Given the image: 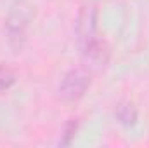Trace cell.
<instances>
[{
  "instance_id": "obj_1",
  "label": "cell",
  "mask_w": 149,
  "mask_h": 148,
  "mask_svg": "<svg viewBox=\"0 0 149 148\" xmlns=\"http://www.w3.org/2000/svg\"><path fill=\"white\" fill-rule=\"evenodd\" d=\"M76 37L81 51L90 59L101 61L102 56L108 54L106 44L97 38V9L94 4H87L81 7L76 19Z\"/></svg>"
},
{
  "instance_id": "obj_2",
  "label": "cell",
  "mask_w": 149,
  "mask_h": 148,
  "mask_svg": "<svg viewBox=\"0 0 149 148\" xmlns=\"http://www.w3.org/2000/svg\"><path fill=\"white\" fill-rule=\"evenodd\" d=\"M88 84H90V75L85 70H81V68L71 70L70 73L64 75V78L59 85V94L66 101H74L85 94Z\"/></svg>"
},
{
  "instance_id": "obj_3",
  "label": "cell",
  "mask_w": 149,
  "mask_h": 148,
  "mask_svg": "<svg viewBox=\"0 0 149 148\" xmlns=\"http://www.w3.org/2000/svg\"><path fill=\"white\" fill-rule=\"evenodd\" d=\"M30 16H31V7L24 2H17L10 9L9 18H7V30H9V35L12 40L23 38L24 28L28 26V21H30Z\"/></svg>"
},
{
  "instance_id": "obj_4",
  "label": "cell",
  "mask_w": 149,
  "mask_h": 148,
  "mask_svg": "<svg viewBox=\"0 0 149 148\" xmlns=\"http://www.w3.org/2000/svg\"><path fill=\"white\" fill-rule=\"evenodd\" d=\"M116 117H118V120H120L121 124L132 125V124H135V120H137V111H135V108H134L130 103H121V105L116 108Z\"/></svg>"
},
{
  "instance_id": "obj_5",
  "label": "cell",
  "mask_w": 149,
  "mask_h": 148,
  "mask_svg": "<svg viewBox=\"0 0 149 148\" xmlns=\"http://www.w3.org/2000/svg\"><path fill=\"white\" fill-rule=\"evenodd\" d=\"M16 82V75L9 66H0V92L7 91Z\"/></svg>"
},
{
  "instance_id": "obj_6",
  "label": "cell",
  "mask_w": 149,
  "mask_h": 148,
  "mask_svg": "<svg viewBox=\"0 0 149 148\" xmlns=\"http://www.w3.org/2000/svg\"><path fill=\"white\" fill-rule=\"evenodd\" d=\"M76 129H78V124H76L74 118H71V120L64 125V132H63V138H61V145H70V143H71Z\"/></svg>"
}]
</instances>
